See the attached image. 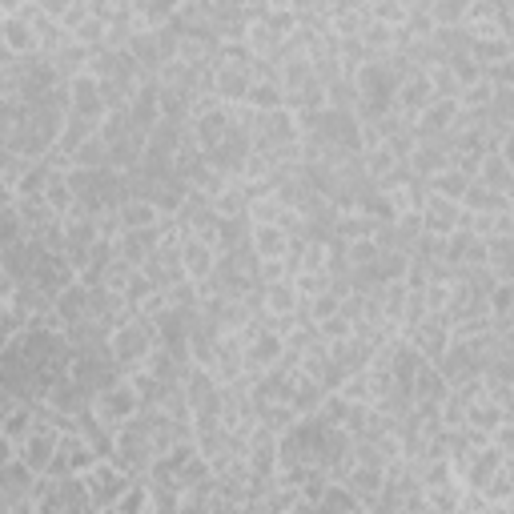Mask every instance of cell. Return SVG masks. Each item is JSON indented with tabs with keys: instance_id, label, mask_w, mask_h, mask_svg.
<instances>
[{
	"instance_id": "16",
	"label": "cell",
	"mask_w": 514,
	"mask_h": 514,
	"mask_svg": "<svg viewBox=\"0 0 514 514\" xmlns=\"http://www.w3.org/2000/svg\"><path fill=\"white\" fill-rule=\"evenodd\" d=\"M366 17L382 29H402L410 17V5H398V0H378V5H366Z\"/></svg>"
},
{
	"instance_id": "18",
	"label": "cell",
	"mask_w": 514,
	"mask_h": 514,
	"mask_svg": "<svg viewBox=\"0 0 514 514\" xmlns=\"http://www.w3.org/2000/svg\"><path fill=\"white\" fill-rule=\"evenodd\" d=\"M13 458H17V450H13V442H9L5 434H0V470H5V466H9Z\"/></svg>"
},
{
	"instance_id": "10",
	"label": "cell",
	"mask_w": 514,
	"mask_h": 514,
	"mask_svg": "<svg viewBox=\"0 0 514 514\" xmlns=\"http://www.w3.org/2000/svg\"><path fill=\"white\" fill-rule=\"evenodd\" d=\"M510 169H514L510 153H498V149H490V153H482L474 181H478L482 189L498 193V197H510V189H514V173H510Z\"/></svg>"
},
{
	"instance_id": "8",
	"label": "cell",
	"mask_w": 514,
	"mask_h": 514,
	"mask_svg": "<svg viewBox=\"0 0 514 514\" xmlns=\"http://www.w3.org/2000/svg\"><path fill=\"white\" fill-rule=\"evenodd\" d=\"M57 438H61V434H57L49 422H41V418H37L33 434L17 446V462H21V466H29L37 478H45V474H49V466H53V454H57Z\"/></svg>"
},
{
	"instance_id": "3",
	"label": "cell",
	"mask_w": 514,
	"mask_h": 514,
	"mask_svg": "<svg viewBox=\"0 0 514 514\" xmlns=\"http://www.w3.org/2000/svg\"><path fill=\"white\" fill-rule=\"evenodd\" d=\"M133 482H141V478H129V474H125V470H117L109 458H97V462L81 474V486L89 490V498H93V506H97V510H109V506H113V502H117Z\"/></svg>"
},
{
	"instance_id": "15",
	"label": "cell",
	"mask_w": 514,
	"mask_h": 514,
	"mask_svg": "<svg viewBox=\"0 0 514 514\" xmlns=\"http://www.w3.org/2000/svg\"><path fill=\"white\" fill-rule=\"evenodd\" d=\"M33 426H37V406H29V402H17L5 418H0V434L13 442V450L33 434Z\"/></svg>"
},
{
	"instance_id": "2",
	"label": "cell",
	"mask_w": 514,
	"mask_h": 514,
	"mask_svg": "<svg viewBox=\"0 0 514 514\" xmlns=\"http://www.w3.org/2000/svg\"><path fill=\"white\" fill-rule=\"evenodd\" d=\"M141 410H145V402H141V394H137V386H133L129 374L113 378L109 386H101V390L89 398V414H93L109 434L125 430Z\"/></svg>"
},
{
	"instance_id": "19",
	"label": "cell",
	"mask_w": 514,
	"mask_h": 514,
	"mask_svg": "<svg viewBox=\"0 0 514 514\" xmlns=\"http://www.w3.org/2000/svg\"><path fill=\"white\" fill-rule=\"evenodd\" d=\"M0 350H5V342H0Z\"/></svg>"
},
{
	"instance_id": "17",
	"label": "cell",
	"mask_w": 514,
	"mask_h": 514,
	"mask_svg": "<svg viewBox=\"0 0 514 514\" xmlns=\"http://www.w3.org/2000/svg\"><path fill=\"white\" fill-rule=\"evenodd\" d=\"M25 237H29V233H25L21 217H17V205L0 209V249H13V245H21Z\"/></svg>"
},
{
	"instance_id": "1",
	"label": "cell",
	"mask_w": 514,
	"mask_h": 514,
	"mask_svg": "<svg viewBox=\"0 0 514 514\" xmlns=\"http://www.w3.org/2000/svg\"><path fill=\"white\" fill-rule=\"evenodd\" d=\"M105 350H109V358L117 362V370H137L153 350H157V330H153V322L149 318H137V314H129L125 322H117L109 334H105Z\"/></svg>"
},
{
	"instance_id": "5",
	"label": "cell",
	"mask_w": 514,
	"mask_h": 514,
	"mask_svg": "<svg viewBox=\"0 0 514 514\" xmlns=\"http://www.w3.org/2000/svg\"><path fill=\"white\" fill-rule=\"evenodd\" d=\"M217 249L205 245L201 237H189V233H177V262H181V274L185 282L193 286H205L213 274H217Z\"/></svg>"
},
{
	"instance_id": "12",
	"label": "cell",
	"mask_w": 514,
	"mask_h": 514,
	"mask_svg": "<svg viewBox=\"0 0 514 514\" xmlns=\"http://www.w3.org/2000/svg\"><path fill=\"white\" fill-rule=\"evenodd\" d=\"M117 221H121V233H129V229H157L165 217L149 197H125L117 205Z\"/></svg>"
},
{
	"instance_id": "14",
	"label": "cell",
	"mask_w": 514,
	"mask_h": 514,
	"mask_svg": "<svg viewBox=\"0 0 514 514\" xmlns=\"http://www.w3.org/2000/svg\"><path fill=\"white\" fill-rule=\"evenodd\" d=\"M466 185H470V177H466L458 165H446V169H438V173H430V177L422 181V189H426V193L446 197V201H462Z\"/></svg>"
},
{
	"instance_id": "4",
	"label": "cell",
	"mask_w": 514,
	"mask_h": 514,
	"mask_svg": "<svg viewBox=\"0 0 514 514\" xmlns=\"http://www.w3.org/2000/svg\"><path fill=\"white\" fill-rule=\"evenodd\" d=\"M253 85V69L249 65H221V61H209V93L217 105L225 109H237L245 101Z\"/></svg>"
},
{
	"instance_id": "11",
	"label": "cell",
	"mask_w": 514,
	"mask_h": 514,
	"mask_svg": "<svg viewBox=\"0 0 514 514\" xmlns=\"http://www.w3.org/2000/svg\"><path fill=\"white\" fill-rule=\"evenodd\" d=\"M41 201L49 205V213H53L57 221L73 217V213H77V189H73L69 173H49V181H45V193H41Z\"/></svg>"
},
{
	"instance_id": "7",
	"label": "cell",
	"mask_w": 514,
	"mask_h": 514,
	"mask_svg": "<svg viewBox=\"0 0 514 514\" xmlns=\"http://www.w3.org/2000/svg\"><path fill=\"white\" fill-rule=\"evenodd\" d=\"M418 217H422V233L430 237H450L454 229H462L466 213L458 201H446V197H434L422 189V201H418Z\"/></svg>"
},
{
	"instance_id": "9",
	"label": "cell",
	"mask_w": 514,
	"mask_h": 514,
	"mask_svg": "<svg viewBox=\"0 0 514 514\" xmlns=\"http://www.w3.org/2000/svg\"><path fill=\"white\" fill-rule=\"evenodd\" d=\"M294 237L282 225H249V253L257 262H290Z\"/></svg>"
},
{
	"instance_id": "13",
	"label": "cell",
	"mask_w": 514,
	"mask_h": 514,
	"mask_svg": "<svg viewBox=\"0 0 514 514\" xmlns=\"http://www.w3.org/2000/svg\"><path fill=\"white\" fill-rule=\"evenodd\" d=\"M466 53L478 69H494L514 61V37H482V41H466Z\"/></svg>"
},
{
	"instance_id": "6",
	"label": "cell",
	"mask_w": 514,
	"mask_h": 514,
	"mask_svg": "<svg viewBox=\"0 0 514 514\" xmlns=\"http://www.w3.org/2000/svg\"><path fill=\"white\" fill-rule=\"evenodd\" d=\"M402 342H406L422 362L434 366V362L450 350V322H446V318H426V322L402 330Z\"/></svg>"
}]
</instances>
